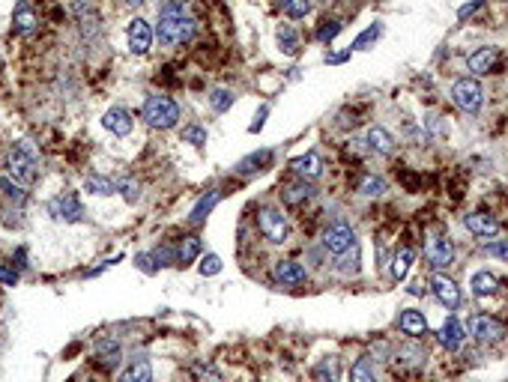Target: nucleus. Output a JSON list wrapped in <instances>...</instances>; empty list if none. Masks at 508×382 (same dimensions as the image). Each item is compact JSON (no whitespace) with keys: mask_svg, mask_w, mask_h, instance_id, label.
Wrapping results in <instances>:
<instances>
[{"mask_svg":"<svg viewBox=\"0 0 508 382\" xmlns=\"http://www.w3.org/2000/svg\"><path fill=\"white\" fill-rule=\"evenodd\" d=\"M6 167H9V176L15 179L18 185H30L39 174V153L30 141H18L13 150L6 155Z\"/></svg>","mask_w":508,"mask_h":382,"instance_id":"1","label":"nucleus"},{"mask_svg":"<svg viewBox=\"0 0 508 382\" xmlns=\"http://www.w3.org/2000/svg\"><path fill=\"white\" fill-rule=\"evenodd\" d=\"M198 21L188 15H159V27H156V36H159V45L171 48V45L188 42L195 36Z\"/></svg>","mask_w":508,"mask_h":382,"instance_id":"2","label":"nucleus"},{"mask_svg":"<svg viewBox=\"0 0 508 382\" xmlns=\"http://www.w3.org/2000/svg\"><path fill=\"white\" fill-rule=\"evenodd\" d=\"M144 120L150 122L153 129H174L179 122V105L167 96H146Z\"/></svg>","mask_w":508,"mask_h":382,"instance_id":"3","label":"nucleus"},{"mask_svg":"<svg viewBox=\"0 0 508 382\" xmlns=\"http://www.w3.org/2000/svg\"><path fill=\"white\" fill-rule=\"evenodd\" d=\"M451 102L464 111V114H476L484 102V90L476 78H460V81H455V87H451Z\"/></svg>","mask_w":508,"mask_h":382,"instance_id":"4","label":"nucleus"},{"mask_svg":"<svg viewBox=\"0 0 508 382\" xmlns=\"http://www.w3.org/2000/svg\"><path fill=\"white\" fill-rule=\"evenodd\" d=\"M257 227H261V233L266 236V242H273V245H281L287 239V233H290L287 218L281 215L278 209H273V206L261 209V215H257Z\"/></svg>","mask_w":508,"mask_h":382,"instance_id":"5","label":"nucleus"},{"mask_svg":"<svg viewBox=\"0 0 508 382\" xmlns=\"http://www.w3.org/2000/svg\"><path fill=\"white\" fill-rule=\"evenodd\" d=\"M48 215L54 221L75 224V221H84V206L78 204L75 194H57V197H51V204H48Z\"/></svg>","mask_w":508,"mask_h":382,"instance_id":"6","label":"nucleus"},{"mask_svg":"<svg viewBox=\"0 0 508 382\" xmlns=\"http://www.w3.org/2000/svg\"><path fill=\"white\" fill-rule=\"evenodd\" d=\"M356 245V233L347 227V224H332V227H326V233H323V248L329 251V254H335V257H341V254H347L350 248Z\"/></svg>","mask_w":508,"mask_h":382,"instance_id":"7","label":"nucleus"},{"mask_svg":"<svg viewBox=\"0 0 508 382\" xmlns=\"http://www.w3.org/2000/svg\"><path fill=\"white\" fill-rule=\"evenodd\" d=\"M425 254H427V263H431L434 269H448L451 263H455V245H451L448 236H431Z\"/></svg>","mask_w":508,"mask_h":382,"instance_id":"8","label":"nucleus"},{"mask_svg":"<svg viewBox=\"0 0 508 382\" xmlns=\"http://www.w3.org/2000/svg\"><path fill=\"white\" fill-rule=\"evenodd\" d=\"M469 334L479 344H496L502 338V323L488 317V313H476V317L469 320Z\"/></svg>","mask_w":508,"mask_h":382,"instance_id":"9","label":"nucleus"},{"mask_svg":"<svg viewBox=\"0 0 508 382\" xmlns=\"http://www.w3.org/2000/svg\"><path fill=\"white\" fill-rule=\"evenodd\" d=\"M150 45H153L150 24H146L144 18H132L129 21V51L138 54V57H144V54L150 51Z\"/></svg>","mask_w":508,"mask_h":382,"instance_id":"10","label":"nucleus"},{"mask_svg":"<svg viewBox=\"0 0 508 382\" xmlns=\"http://www.w3.org/2000/svg\"><path fill=\"white\" fill-rule=\"evenodd\" d=\"M464 341H467L464 323L455 320V317H448V320L443 323V329H439V344H443L448 353H458L460 346H464Z\"/></svg>","mask_w":508,"mask_h":382,"instance_id":"11","label":"nucleus"},{"mask_svg":"<svg viewBox=\"0 0 508 382\" xmlns=\"http://www.w3.org/2000/svg\"><path fill=\"white\" fill-rule=\"evenodd\" d=\"M431 290H434V296L443 302L448 311H455V308L460 305V290H458V284H455L451 278H446V275H434Z\"/></svg>","mask_w":508,"mask_h":382,"instance_id":"12","label":"nucleus"},{"mask_svg":"<svg viewBox=\"0 0 508 382\" xmlns=\"http://www.w3.org/2000/svg\"><path fill=\"white\" fill-rule=\"evenodd\" d=\"M305 278H308L305 275V266L296 260H281L275 266V281L284 287H299V284H305Z\"/></svg>","mask_w":508,"mask_h":382,"instance_id":"13","label":"nucleus"},{"mask_svg":"<svg viewBox=\"0 0 508 382\" xmlns=\"http://www.w3.org/2000/svg\"><path fill=\"white\" fill-rule=\"evenodd\" d=\"M102 126H105L111 134H117V138H126L132 132V117H129V111H123V108H111V111H105V117H102Z\"/></svg>","mask_w":508,"mask_h":382,"instance_id":"14","label":"nucleus"},{"mask_svg":"<svg viewBox=\"0 0 508 382\" xmlns=\"http://www.w3.org/2000/svg\"><path fill=\"white\" fill-rule=\"evenodd\" d=\"M464 224H467V230L476 233V236H496V230H500L496 218L488 215V212H469V215L464 218Z\"/></svg>","mask_w":508,"mask_h":382,"instance_id":"15","label":"nucleus"},{"mask_svg":"<svg viewBox=\"0 0 508 382\" xmlns=\"http://www.w3.org/2000/svg\"><path fill=\"white\" fill-rule=\"evenodd\" d=\"M365 143H368V150H374L380 155H392V150H394V138L383 126H371L365 134Z\"/></svg>","mask_w":508,"mask_h":382,"instance_id":"16","label":"nucleus"},{"mask_svg":"<svg viewBox=\"0 0 508 382\" xmlns=\"http://www.w3.org/2000/svg\"><path fill=\"white\" fill-rule=\"evenodd\" d=\"M293 171H296L302 179H317L323 174V162H320L317 153H305V155H299V159L293 162Z\"/></svg>","mask_w":508,"mask_h":382,"instance_id":"17","label":"nucleus"},{"mask_svg":"<svg viewBox=\"0 0 508 382\" xmlns=\"http://www.w3.org/2000/svg\"><path fill=\"white\" fill-rule=\"evenodd\" d=\"M401 332L410 338H422L427 334V320L422 317V311H404L401 313Z\"/></svg>","mask_w":508,"mask_h":382,"instance_id":"18","label":"nucleus"},{"mask_svg":"<svg viewBox=\"0 0 508 382\" xmlns=\"http://www.w3.org/2000/svg\"><path fill=\"white\" fill-rule=\"evenodd\" d=\"M120 382H153V365L146 358H135L120 374Z\"/></svg>","mask_w":508,"mask_h":382,"instance_id":"19","label":"nucleus"},{"mask_svg":"<svg viewBox=\"0 0 508 382\" xmlns=\"http://www.w3.org/2000/svg\"><path fill=\"white\" fill-rule=\"evenodd\" d=\"M314 382H341V367H338V358H320L311 370Z\"/></svg>","mask_w":508,"mask_h":382,"instance_id":"20","label":"nucleus"},{"mask_svg":"<svg viewBox=\"0 0 508 382\" xmlns=\"http://www.w3.org/2000/svg\"><path fill=\"white\" fill-rule=\"evenodd\" d=\"M493 60H496V48H479V51H472L467 57V66H469V72L484 75V72H490Z\"/></svg>","mask_w":508,"mask_h":382,"instance_id":"21","label":"nucleus"},{"mask_svg":"<svg viewBox=\"0 0 508 382\" xmlns=\"http://www.w3.org/2000/svg\"><path fill=\"white\" fill-rule=\"evenodd\" d=\"M200 251H203V245H200L198 236H183V242H179V248H177V263H183V266L195 263L200 257Z\"/></svg>","mask_w":508,"mask_h":382,"instance_id":"22","label":"nucleus"},{"mask_svg":"<svg viewBox=\"0 0 508 382\" xmlns=\"http://www.w3.org/2000/svg\"><path fill=\"white\" fill-rule=\"evenodd\" d=\"M496 284H500V281L493 278V272H476V275H472V281H469V290L479 299H484V296H493L496 293Z\"/></svg>","mask_w":508,"mask_h":382,"instance_id":"23","label":"nucleus"},{"mask_svg":"<svg viewBox=\"0 0 508 382\" xmlns=\"http://www.w3.org/2000/svg\"><path fill=\"white\" fill-rule=\"evenodd\" d=\"M219 200H221V194H219V191H210L207 197H200V200H198V206L191 209V215H188V224H203V221H207V215L212 212V206L219 204Z\"/></svg>","mask_w":508,"mask_h":382,"instance_id":"24","label":"nucleus"},{"mask_svg":"<svg viewBox=\"0 0 508 382\" xmlns=\"http://www.w3.org/2000/svg\"><path fill=\"white\" fill-rule=\"evenodd\" d=\"M84 191H90V194H99V197H111V194H117V183H114V179H108V176H87L84 179Z\"/></svg>","mask_w":508,"mask_h":382,"instance_id":"25","label":"nucleus"},{"mask_svg":"<svg viewBox=\"0 0 508 382\" xmlns=\"http://www.w3.org/2000/svg\"><path fill=\"white\" fill-rule=\"evenodd\" d=\"M413 260H416L413 248H401V251H394V257H392V278H394V281H404V278H406V272H410Z\"/></svg>","mask_w":508,"mask_h":382,"instance_id":"26","label":"nucleus"},{"mask_svg":"<svg viewBox=\"0 0 508 382\" xmlns=\"http://www.w3.org/2000/svg\"><path fill=\"white\" fill-rule=\"evenodd\" d=\"M275 39H278V48L284 54H296L299 51V36H296V30H293L290 24H281L278 33H275Z\"/></svg>","mask_w":508,"mask_h":382,"instance_id":"27","label":"nucleus"},{"mask_svg":"<svg viewBox=\"0 0 508 382\" xmlns=\"http://www.w3.org/2000/svg\"><path fill=\"white\" fill-rule=\"evenodd\" d=\"M15 30L25 33V36H30V33L36 30V15H33V9L27 3H21L15 9Z\"/></svg>","mask_w":508,"mask_h":382,"instance_id":"28","label":"nucleus"},{"mask_svg":"<svg viewBox=\"0 0 508 382\" xmlns=\"http://www.w3.org/2000/svg\"><path fill=\"white\" fill-rule=\"evenodd\" d=\"M350 382H377V374H374L371 358H359V362L350 367Z\"/></svg>","mask_w":508,"mask_h":382,"instance_id":"29","label":"nucleus"},{"mask_svg":"<svg viewBox=\"0 0 508 382\" xmlns=\"http://www.w3.org/2000/svg\"><path fill=\"white\" fill-rule=\"evenodd\" d=\"M278 9L287 18H305L311 13V0H278Z\"/></svg>","mask_w":508,"mask_h":382,"instance_id":"30","label":"nucleus"},{"mask_svg":"<svg viewBox=\"0 0 508 382\" xmlns=\"http://www.w3.org/2000/svg\"><path fill=\"white\" fill-rule=\"evenodd\" d=\"M311 194H314V188L308 183H293V185L284 188V204L296 206V204H302V200H308Z\"/></svg>","mask_w":508,"mask_h":382,"instance_id":"31","label":"nucleus"},{"mask_svg":"<svg viewBox=\"0 0 508 382\" xmlns=\"http://www.w3.org/2000/svg\"><path fill=\"white\" fill-rule=\"evenodd\" d=\"M210 105H212V111H219V114H224L231 105H233V93L231 90H224V87H219V90H212L210 93Z\"/></svg>","mask_w":508,"mask_h":382,"instance_id":"32","label":"nucleus"},{"mask_svg":"<svg viewBox=\"0 0 508 382\" xmlns=\"http://www.w3.org/2000/svg\"><path fill=\"white\" fill-rule=\"evenodd\" d=\"M359 191H362L365 197H380L383 191H386V179H383V176H365L362 185H359Z\"/></svg>","mask_w":508,"mask_h":382,"instance_id":"33","label":"nucleus"},{"mask_svg":"<svg viewBox=\"0 0 508 382\" xmlns=\"http://www.w3.org/2000/svg\"><path fill=\"white\" fill-rule=\"evenodd\" d=\"M188 0H159V15H186Z\"/></svg>","mask_w":508,"mask_h":382,"instance_id":"34","label":"nucleus"},{"mask_svg":"<svg viewBox=\"0 0 508 382\" xmlns=\"http://www.w3.org/2000/svg\"><path fill=\"white\" fill-rule=\"evenodd\" d=\"M380 33H383V24H380V21H374V24H371V27H368V30L362 33V36H359V39L353 42V48H356V51L368 48L371 42H377V39H380Z\"/></svg>","mask_w":508,"mask_h":382,"instance_id":"35","label":"nucleus"},{"mask_svg":"<svg viewBox=\"0 0 508 382\" xmlns=\"http://www.w3.org/2000/svg\"><path fill=\"white\" fill-rule=\"evenodd\" d=\"M183 141L191 143V147H203V143H207V129H203V126H186L183 129Z\"/></svg>","mask_w":508,"mask_h":382,"instance_id":"36","label":"nucleus"},{"mask_svg":"<svg viewBox=\"0 0 508 382\" xmlns=\"http://www.w3.org/2000/svg\"><path fill=\"white\" fill-rule=\"evenodd\" d=\"M198 272H200L203 278H207V275H219V272H221V257H219V254H207V257L200 260Z\"/></svg>","mask_w":508,"mask_h":382,"instance_id":"37","label":"nucleus"},{"mask_svg":"<svg viewBox=\"0 0 508 382\" xmlns=\"http://www.w3.org/2000/svg\"><path fill=\"white\" fill-rule=\"evenodd\" d=\"M356 269H359V245L350 248V257L341 254V266H338V272H341V275H353Z\"/></svg>","mask_w":508,"mask_h":382,"instance_id":"38","label":"nucleus"},{"mask_svg":"<svg viewBox=\"0 0 508 382\" xmlns=\"http://www.w3.org/2000/svg\"><path fill=\"white\" fill-rule=\"evenodd\" d=\"M135 266H138L141 272H146V275H156L162 263H156V254H138V257H135Z\"/></svg>","mask_w":508,"mask_h":382,"instance_id":"39","label":"nucleus"},{"mask_svg":"<svg viewBox=\"0 0 508 382\" xmlns=\"http://www.w3.org/2000/svg\"><path fill=\"white\" fill-rule=\"evenodd\" d=\"M263 162H269V153H266V150H263V153H257V155H252V159L240 162V174H254V171H261L257 164H263Z\"/></svg>","mask_w":508,"mask_h":382,"instance_id":"40","label":"nucleus"},{"mask_svg":"<svg viewBox=\"0 0 508 382\" xmlns=\"http://www.w3.org/2000/svg\"><path fill=\"white\" fill-rule=\"evenodd\" d=\"M0 188H4V191H6V197H13V200H18V204H21V200H25V197H27V194H25V188H21L18 183H13V179H6V176H0Z\"/></svg>","mask_w":508,"mask_h":382,"instance_id":"41","label":"nucleus"},{"mask_svg":"<svg viewBox=\"0 0 508 382\" xmlns=\"http://www.w3.org/2000/svg\"><path fill=\"white\" fill-rule=\"evenodd\" d=\"M338 33H341V21H323V27L317 30V39L320 42H332Z\"/></svg>","mask_w":508,"mask_h":382,"instance_id":"42","label":"nucleus"},{"mask_svg":"<svg viewBox=\"0 0 508 382\" xmlns=\"http://www.w3.org/2000/svg\"><path fill=\"white\" fill-rule=\"evenodd\" d=\"M117 191H123V197H126L129 204H135V200L141 197L138 183H132V179H120V183H117Z\"/></svg>","mask_w":508,"mask_h":382,"instance_id":"43","label":"nucleus"},{"mask_svg":"<svg viewBox=\"0 0 508 382\" xmlns=\"http://www.w3.org/2000/svg\"><path fill=\"white\" fill-rule=\"evenodd\" d=\"M488 254H493V257H500V260H508V239H493V242H488V248H484Z\"/></svg>","mask_w":508,"mask_h":382,"instance_id":"44","label":"nucleus"},{"mask_svg":"<svg viewBox=\"0 0 508 382\" xmlns=\"http://www.w3.org/2000/svg\"><path fill=\"white\" fill-rule=\"evenodd\" d=\"M15 281H18V272H15V269H9V266H0V284H9V287H15Z\"/></svg>","mask_w":508,"mask_h":382,"instance_id":"45","label":"nucleus"},{"mask_svg":"<svg viewBox=\"0 0 508 382\" xmlns=\"http://www.w3.org/2000/svg\"><path fill=\"white\" fill-rule=\"evenodd\" d=\"M484 6V0H476V3H467V6H460V18H467L472 13H479V9Z\"/></svg>","mask_w":508,"mask_h":382,"instance_id":"46","label":"nucleus"},{"mask_svg":"<svg viewBox=\"0 0 508 382\" xmlns=\"http://www.w3.org/2000/svg\"><path fill=\"white\" fill-rule=\"evenodd\" d=\"M269 114V108H261V114H257V120L252 122V132H261L263 129V117Z\"/></svg>","mask_w":508,"mask_h":382,"instance_id":"47","label":"nucleus"},{"mask_svg":"<svg viewBox=\"0 0 508 382\" xmlns=\"http://www.w3.org/2000/svg\"><path fill=\"white\" fill-rule=\"evenodd\" d=\"M344 60H350V51H341V54H329V57H326V63H344Z\"/></svg>","mask_w":508,"mask_h":382,"instance_id":"48","label":"nucleus"},{"mask_svg":"<svg viewBox=\"0 0 508 382\" xmlns=\"http://www.w3.org/2000/svg\"><path fill=\"white\" fill-rule=\"evenodd\" d=\"M129 6H141V3H146V0H126Z\"/></svg>","mask_w":508,"mask_h":382,"instance_id":"49","label":"nucleus"}]
</instances>
